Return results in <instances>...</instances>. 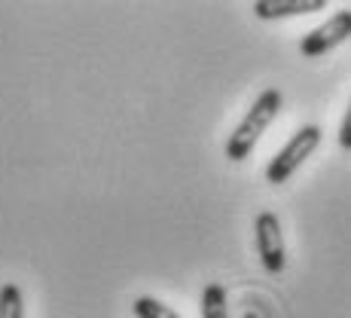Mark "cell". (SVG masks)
I'll use <instances>...</instances> for the list:
<instances>
[{
	"mask_svg": "<svg viewBox=\"0 0 351 318\" xmlns=\"http://www.w3.org/2000/svg\"><path fill=\"white\" fill-rule=\"evenodd\" d=\"M254 233H256V254H260L263 269L272 275H281L287 266V248H285V233H281V220L275 218L272 212L256 214Z\"/></svg>",
	"mask_w": 351,
	"mask_h": 318,
	"instance_id": "3",
	"label": "cell"
},
{
	"mask_svg": "<svg viewBox=\"0 0 351 318\" xmlns=\"http://www.w3.org/2000/svg\"><path fill=\"white\" fill-rule=\"evenodd\" d=\"M339 147L342 150H351V101H348V111H346L342 126H339Z\"/></svg>",
	"mask_w": 351,
	"mask_h": 318,
	"instance_id": "9",
	"label": "cell"
},
{
	"mask_svg": "<svg viewBox=\"0 0 351 318\" xmlns=\"http://www.w3.org/2000/svg\"><path fill=\"white\" fill-rule=\"evenodd\" d=\"M254 16L256 19H290V16H302V12H321L327 10V0H254Z\"/></svg>",
	"mask_w": 351,
	"mask_h": 318,
	"instance_id": "5",
	"label": "cell"
},
{
	"mask_svg": "<svg viewBox=\"0 0 351 318\" xmlns=\"http://www.w3.org/2000/svg\"><path fill=\"white\" fill-rule=\"evenodd\" d=\"M0 318H25V297L22 288L6 282L0 285Z\"/></svg>",
	"mask_w": 351,
	"mask_h": 318,
	"instance_id": "7",
	"label": "cell"
},
{
	"mask_svg": "<svg viewBox=\"0 0 351 318\" xmlns=\"http://www.w3.org/2000/svg\"><path fill=\"white\" fill-rule=\"evenodd\" d=\"M321 126H302L293 132V138L287 141L285 147H281L278 153H275L272 159H269L266 166V181L269 184H285L290 181L296 172H300V166L312 157L315 150H318L321 144Z\"/></svg>",
	"mask_w": 351,
	"mask_h": 318,
	"instance_id": "2",
	"label": "cell"
},
{
	"mask_svg": "<svg viewBox=\"0 0 351 318\" xmlns=\"http://www.w3.org/2000/svg\"><path fill=\"white\" fill-rule=\"evenodd\" d=\"M351 37V10H339L336 16H330V22L318 25L315 31L302 34L300 40V52L306 58H321L330 49H336L339 43H346Z\"/></svg>",
	"mask_w": 351,
	"mask_h": 318,
	"instance_id": "4",
	"label": "cell"
},
{
	"mask_svg": "<svg viewBox=\"0 0 351 318\" xmlns=\"http://www.w3.org/2000/svg\"><path fill=\"white\" fill-rule=\"evenodd\" d=\"M281 107H285V95L278 89H266L260 98L247 107V113L241 117V123L232 128L226 141V159L241 162L251 157V150L256 147V141L266 135V128L278 120Z\"/></svg>",
	"mask_w": 351,
	"mask_h": 318,
	"instance_id": "1",
	"label": "cell"
},
{
	"mask_svg": "<svg viewBox=\"0 0 351 318\" xmlns=\"http://www.w3.org/2000/svg\"><path fill=\"white\" fill-rule=\"evenodd\" d=\"M132 313H134V318H180L168 303L156 300V297H138V300L132 303Z\"/></svg>",
	"mask_w": 351,
	"mask_h": 318,
	"instance_id": "8",
	"label": "cell"
},
{
	"mask_svg": "<svg viewBox=\"0 0 351 318\" xmlns=\"http://www.w3.org/2000/svg\"><path fill=\"white\" fill-rule=\"evenodd\" d=\"M202 318H229L226 288L217 285V282L202 291Z\"/></svg>",
	"mask_w": 351,
	"mask_h": 318,
	"instance_id": "6",
	"label": "cell"
}]
</instances>
